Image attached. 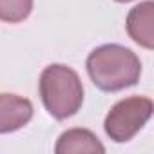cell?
<instances>
[{
	"label": "cell",
	"mask_w": 154,
	"mask_h": 154,
	"mask_svg": "<svg viewBox=\"0 0 154 154\" xmlns=\"http://www.w3.org/2000/svg\"><path fill=\"white\" fill-rule=\"evenodd\" d=\"M87 72L91 82L103 93H118L140 82L141 62L129 47L105 44L87 56Z\"/></svg>",
	"instance_id": "obj_1"
},
{
	"label": "cell",
	"mask_w": 154,
	"mask_h": 154,
	"mask_svg": "<svg viewBox=\"0 0 154 154\" xmlns=\"http://www.w3.org/2000/svg\"><path fill=\"white\" fill-rule=\"evenodd\" d=\"M38 89L45 111L54 120H67L82 109V80L74 69L63 63H53L42 71Z\"/></svg>",
	"instance_id": "obj_2"
},
{
	"label": "cell",
	"mask_w": 154,
	"mask_h": 154,
	"mask_svg": "<svg viewBox=\"0 0 154 154\" xmlns=\"http://www.w3.org/2000/svg\"><path fill=\"white\" fill-rule=\"evenodd\" d=\"M152 109V100L147 96H131L116 102L105 116V134L114 143L131 141L150 120Z\"/></svg>",
	"instance_id": "obj_3"
},
{
	"label": "cell",
	"mask_w": 154,
	"mask_h": 154,
	"mask_svg": "<svg viewBox=\"0 0 154 154\" xmlns=\"http://www.w3.org/2000/svg\"><path fill=\"white\" fill-rule=\"evenodd\" d=\"M33 103L18 94L0 93V134L15 132L33 118Z\"/></svg>",
	"instance_id": "obj_4"
},
{
	"label": "cell",
	"mask_w": 154,
	"mask_h": 154,
	"mask_svg": "<svg viewBox=\"0 0 154 154\" xmlns=\"http://www.w3.org/2000/svg\"><path fill=\"white\" fill-rule=\"evenodd\" d=\"M154 4L150 0L134 6L127 15V33L143 49L154 47Z\"/></svg>",
	"instance_id": "obj_5"
},
{
	"label": "cell",
	"mask_w": 154,
	"mask_h": 154,
	"mask_svg": "<svg viewBox=\"0 0 154 154\" xmlns=\"http://www.w3.org/2000/svg\"><path fill=\"white\" fill-rule=\"evenodd\" d=\"M56 154H74V152H105V147L94 132L89 129H69L60 134L56 145Z\"/></svg>",
	"instance_id": "obj_6"
},
{
	"label": "cell",
	"mask_w": 154,
	"mask_h": 154,
	"mask_svg": "<svg viewBox=\"0 0 154 154\" xmlns=\"http://www.w3.org/2000/svg\"><path fill=\"white\" fill-rule=\"evenodd\" d=\"M33 11V0H0V22L18 24Z\"/></svg>",
	"instance_id": "obj_7"
},
{
	"label": "cell",
	"mask_w": 154,
	"mask_h": 154,
	"mask_svg": "<svg viewBox=\"0 0 154 154\" xmlns=\"http://www.w3.org/2000/svg\"><path fill=\"white\" fill-rule=\"evenodd\" d=\"M114 2H120V4H127V2H132V0H114Z\"/></svg>",
	"instance_id": "obj_8"
}]
</instances>
